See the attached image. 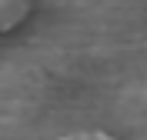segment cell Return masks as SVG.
<instances>
[{
	"mask_svg": "<svg viewBox=\"0 0 147 140\" xmlns=\"http://www.w3.org/2000/svg\"><path fill=\"white\" fill-rule=\"evenodd\" d=\"M64 140H117V137H110V133H104V130H77V133H70V137H64Z\"/></svg>",
	"mask_w": 147,
	"mask_h": 140,
	"instance_id": "7a4b0ae2",
	"label": "cell"
},
{
	"mask_svg": "<svg viewBox=\"0 0 147 140\" xmlns=\"http://www.w3.org/2000/svg\"><path fill=\"white\" fill-rule=\"evenodd\" d=\"M30 10H34V3H27V0H0V33L17 30L30 17Z\"/></svg>",
	"mask_w": 147,
	"mask_h": 140,
	"instance_id": "6da1fadb",
	"label": "cell"
}]
</instances>
